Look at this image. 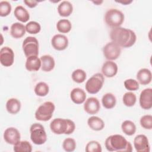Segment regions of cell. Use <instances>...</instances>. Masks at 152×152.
Here are the masks:
<instances>
[{"instance_id": "4fadbf2b", "label": "cell", "mask_w": 152, "mask_h": 152, "mask_svg": "<svg viewBox=\"0 0 152 152\" xmlns=\"http://www.w3.org/2000/svg\"><path fill=\"white\" fill-rule=\"evenodd\" d=\"M139 103L141 107L144 110H149L152 107V88H147L141 92Z\"/></svg>"}, {"instance_id": "9c48e42d", "label": "cell", "mask_w": 152, "mask_h": 152, "mask_svg": "<svg viewBox=\"0 0 152 152\" xmlns=\"http://www.w3.org/2000/svg\"><path fill=\"white\" fill-rule=\"evenodd\" d=\"M103 53L107 61H114L117 59L121 55V48L116 43L110 42L104 46Z\"/></svg>"}, {"instance_id": "44dd1931", "label": "cell", "mask_w": 152, "mask_h": 152, "mask_svg": "<svg viewBox=\"0 0 152 152\" xmlns=\"http://www.w3.org/2000/svg\"><path fill=\"white\" fill-rule=\"evenodd\" d=\"M42 65L41 69L45 72H50L53 69L55 66L54 58L49 55H45L40 58Z\"/></svg>"}, {"instance_id": "1f68e13d", "label": "cell", "mask_w": 152, "mask_h": 152, "mask_svg": "<svg viewBox=\"0 0 152 152\" xmlns=\"http://www.w3.org/2000/svg\"><path fill=\"white\" fill-rule=\"evenodd\" d=\"M71 78L75 83L78 84L82 83L86 80L87 78V74L86 71L82 69H77L72 72Z\"/></svg>"}, {"instance_id": "ab89813d", "label": "cell", "mask_w": 152, "mask_h": 152, "mask_svg": "<svg viewBox=\"0 0 152 152\" xmlns=\"http://www.w3.org/2000/svg\"><path fill=\"white\" fill-rule=\"evenodd\" d=\"M116 2L122 4L123 5H129L132 2V0H130V1L129 0H125V1H116Z\"/></svg>"}, {"instance_id": "6da1fadb", "label": "cell", "mask_w": 152, "mask_h": 152, "mask_svg": "<svg viewBox=\"0 0 152 152\" xmlns=\"http://www.w3.org/2000/svg\"><path fill=\"white\" fill-rule=\"evenodd\" d=\"M110 38L112 42L124 48L132 46L137 40V36L134 31L122 27L113 28L110 32Z\"/></svg>"}, {"instance_id": "cb8c5ba5", "label": "cell", "mask_w": 152, "mask_h": 152, "mask_svg": "<svg viewBox=\"0 0 152 152\" xmlns=\"http://www.w3.org/2000/svg\"><path fill=\"white\" fill-rule=\"evenodd\" d=\"M21 107V102L16 98L9 99L6 103V109L8 113L15 115L20 112Z\"/></svg>"}, {"instance_id": "7a4b0ae2", "label": "cell", "mask_w": 152, "mask_h": 152, "mask_svg": "<svg viewBox=\"0 0 152 152\" xmlns=\"http://www.w3.org/2000/svg\"><path fill=\"white\" fill-rule=\"evenodd\" d=\"M104 145L109 151L131 152L132 151L131 142L120 134H114L107 137Z\"/></svg>"}, {"instance_id": "4dcf8cb0", "label": "cell", "mask_w": 152, "mask_h": 152, "mask_svg": "<svg viewBox=\"0 0 152 152\" xmlns=\"http://www.w3.org/2000/svg\"><path fill=\"white\" fill-rule=\"evenodd\" d=\"M122 102L125 106L132 107L135 105L137 102V96L132 91L126 92L123 95Z\"/></svg>"}, {"instance_id": "8992f818", "label": "cell", "mask_w": 152, "mask_h": 152, "mask_svg": "<svg viewBox=\"0 0 152 152\" xmlns=\"http://www.w3.org/2000/svg\"><path fill=\"white\" fill-rule=\"evenodd\" d=\"M30 139L36 145H42L47 141V134L44 126L39 123L32 124L30 128Z\"/></svg>"}, {"instance_id": "5b68a950", "label": "cell", "mask_w": 152, "mask_h": 152, "mask_svg": "<svg viewBox=\"0 0 152 152\" xmlns=\"http://www.w3.org/2000/svg\"><path fill=\"white\" fill-rule=\"evenodd\" d=\"M55 109V106L53 102H45L36 109L34 113L35 118L39 121H48L52 118Z\"/></svg>"}, {"instance_id": "d4e9b609", "label": "cell", "mask_w": 152, "mask_h": 152, "mask_svg": "<svg viewBox=\"0 0 152 152\" xmlns=\"http://www.w3.org/2000/svg\"><path fill=\"white\" fill-rule=\"evenodd\" d=\"M14 14L15 18L22 23H26L30 18V14L28 11L23 6H17L14 11Z\"/></svg>"}, {"instance_id": "30bf717a", "label": "cell", "mask_w": 152, "mask_h": 152, "mask_svg": "<svg viewBox=\"0 0 152 152\" xmlns=\"http://www.w3.org/2000/svg\"><path fill=\"white\" fill-rule=\"evenodd\" d=\"M14 62L13 50L8 46L2 47L0 50V62L5 67L11 66Z\"/></svg>"}, {"instance_id": "2e32d148", "label": "cell", "mask_w": 152, "mask_h": 152, "mask_svg": "<svg viewBox=\"0 0 152 152\" xmlns=\"http://www.w3.org/2000/svg\"><path fill=\"white\" fill-rule=\"evenodd\" d=\"M101 70L103 76L107 78H112L116 75L118 67L113 61H107L103 63Z\"/></svg>"}, {"instance_id": "d6986e66", "label": "cell", "mask_w": 152, "mask_h": 152, "mask_svg": "<svg viewBox=\"0 0 152 152\" xmlns=\"http://www.w3.org/2000/svg\"><path fill=\"white\" fill-rule=\"evenodd\" d=\"M42 62L38 56H31L27 58L25 67L28 71H37L41 68Z\"/></svg>"}, {"instance_id": "9a60e30c", "label": "cell", "mask_w": 152, "mask_h": 152, "mask_svg": "<svg viewBox=\"0 0 152 152\" xmlns=\"http://www.w3.org/2000/svg\"><path fill=\"white\" fill-rule=\"evenodd\" d=\"M100 109V102L97 98L94 97H88L84 104V109L89 115H94L99 112Z\"/></svg>"}, {"instance_id": "f546056e", "label": "cell", "mask_w": 152, "mask_h": 152, "mask_svg": "<svg viewBox=\"0 0 152 152\" xmlns=\"http://www.w3.org/2000/svg\"><path fill=\"white\" fill-rule=\"evenodd\" d=\"M13 150L15 152H31L32 145L27 141H20L14 145Z\"/></svg>"}, {"instance_id": "ac0fdd59", "label": "cell", "mask_w": 152, "mask_h": 152, "mask_svg": "<svg viewBox=\"0 0 152 152\" xmlns=\"http://www.w3.org/2000/svg\"><path fill=\"white\" fill-rule=\"evenodd\" d=\"M70 98L74 103L77 104H82L86 100V93L81 88H74L71 91Z\"/></svg>"}, {"instance_id": "7402d4cb", "label": "cell", "mask_w": 152, "mask_h": 152, "mask_svg": "<svg viewBox=\"0 0 152 152\" xmlns=\"http://www.w3.org/2000/svg\"><path fill=\"white\" fill-rule=\"evenodd\" d=\"M57 10L60 16L66 17L72 14L73 11V6L69 1H63L58 5Z\"/></svg>"}, {"instance_id": "d6a6232c", "label": "cell", "mask_w": 152, "mask_h": 152, "mask_svg": "<svg viewBox=\"0 0 152 152\" xmlns=\"http://www.w3.org/2000/svg\"><path fill=\"white\" fill-rule=\"evenodd\" d=\"M25 27L26 31L31 34H36L41 30L40 24L38 22L34 21H29L26 24Z\"/></svg>"}, {"instance_id": "f35d334b", "label": "cell", "mask_w": 152, "mask_h": 152, "mask_svg": "<svg viewBox=\"0 0 152 152\" xmlns=\"http://www.w3.org/2000/svg\"><path fill=\"white\" fill-rule=\"evenodd\" d=\"M24 3L29 8H33L37 5L38 2L34 0H24Z\"/></svg>"}, {"instance_id": "74e56055", "label": "cell", "mask_w": 152, "mask_h": 152, "mask_svg": "<svg viewBox=\"0 0 152 152\" xmlns=\"http://www.w3.org/2000/svg\"><path fill=\"white\" fill-rule=\"evenodd\" d=\"M125 88L129 91H136L140 88L138 82L134 79L129 78L126 79L124 82Z\"/></svg>"}, {"instance_id": "8d00e7d4", "label": "cell", "mask_w": 152, "mask_h": 152, "mask_svg": "<svg viewBox=\"0 0 152 152\" xmlns=\"http://www.w3.org/2000/svg\"><path fill=\"white\" fill-rule=\"evenodd\" d=\"M140 123L143 128L151 130L152 129V116L151 115H143L140 118Z\"/></svg>"}, {"instance_id": "52a82bcc", "label": "cell", "mask_w": 152, "mask_h": 152, "mask_svg": "<svg viewBox=\"0 0 152 152\" xmlns=\"http://www.w3.org/2000/svg\"><path fill=\"white\" fill-rule=\"evenodd\" d=\"M104 82V78L102 73H96L86 82L85 88L86 91L92 94L97 93L102 88Z\"/></svg>"}, {"instance_id": "277c9868", "label": "cell", "mask_w": 152, "mask_h": 152, "mask_svg": "<svg viewBox=\"0 0 152 152\" xmlns=\"http://www.w3.org/2000/svg\"><path fill=\"white\" fill-rule=\"evenodd\" d=\"M125 16L124 13L116 8L108 10L104 15V21L106 24L113 28L121 27L124 21Z\"/></svg>"}, {"instance_id": "484cf974", "label": "cell", "mask_w": 152, "mask_h": 152, "mask_svg": "<svg viewBox=\"0 0 152 152\" xmlns=\"http://www.w3.org/2000/svg\"><path fill=\"white\" fill-rule=\"evenodd\" d=\"M102 103L104 108L107 109H111L116 105V97L111 93H107L103 96L102 98Z\"/></svg>"}, {"instance_id": "4316f807", "label": "cell", "mask_w": 152, "mask_h": 152, "mask_svg": "<svg viewBox=\"0 0 152 152\" xmlns=\"http://www.w3.org/2000/svg\"><path fill=\"white\" fill-rule=\"evenodd\" d=\"M121 129L125 135L131 136L135 133L137 128L134 122L130 120H125L121 124Z\"/></svg>"}, {"instance_id": "836d02e7", "label": "cell", "mask_w": 152, "mask_h": 152, "mask_svg": "<svg viewBox=\"0 0 152 152\" xmlns=\"http://www.w3.org/2000/svg\"><path fill=\"white\" fill-rule=\"evenodd\" d=\"M77 144L75 140L72 138H66L62 142V148L66 152L74 151L76 148Z\"/></svg>"}, {"instance_id": "3957f363", "label": "cell", "mask_w": 152, "mask_h": 152, "mask_svg": "<svg viewBox=\"0 0 152 152\" xmlns=\"http://www.w3.org/2000/svg\"><path fill=\"white\" fill-rule=\"evenodd\" d=\"M51 131L57 135L72 134L75 129V124L71 119L64 118H55L50 124Z\"/></svg>"}, {"instance_id": "ffe728a7", "label": "cell", "mask_w": 152, "mask_h": 152, "mask_svg": "<svg viewBox=\"0 0 152 152\" xmlns=\"http://www.w3.org/2000/svg\"><path fill=\"white\" fill-rule=\"evenodd\" d=\"M25 26L19 22L13 23L10 27V34L14 39H20L26 33Z\"/></svg>"}, {"instance_id": "8fae6325", "label": "cell", "mask_w": 152, "mask_h": 152, "mask_svg": "<svg viewBox=\"0 0 152 152\" xmlns=\"http://www.w3.org/2000/svg\"><path fill=\"white\" fill-rule=\"evenodd\" d=\"M134 147L137 152H149L150 145L146 135H137L134 139Z\"/></svg>"}, {"instance_id": "5bb4252c", "label": "cell", "mask_w": 152, "mask_h": 152, "mask_svg": "<svg viewBox=\"0 0 152 152\" xmlns=\"http://www.w3.org/2000/svg\"><path fill=\"white\" fill-rule=\"evenodd\" d=\"M69 41L67 37L62 34L54 35L51 39L52 47L57 50L61 51L66 49L68 46Z\"/></svg>"}, {"instance_id": "f1b7e54d", "label": "cell", "mask_w": 152, "mask_h": 152, "mask_svg": "<svg viewBox=\"0 0 152 152\" xmlns=\"http://www.w3.org/2000/svg\"><path fill=\"white\" fill-rule=\"evenodd\" d=\"M34 91L37 96L45 97L49 93V87L46 83L41 81L36 84Z\"/></svg>"}, {"instance_id": "60d3db41", "label": "cell", "mask_w": 152, "mask_h": 152, "mask_svg": "<svg viewBox=\"0 0 152 152\" xmlns=\"http://www.w3.org/2000/svg\"><path fill=\"white\" fill-rule=\"evenodd\" d=\"M92 2L97 5H100L101 4H102L103 2V1H92Z\"/></svg>"}, {"instance_id": "603a6c76", "label": "cell", "mask_w": 152, "mask_h": 152, "mask_svg": "<svg viewBox=\"0 0 152 152\" xmlns=\"http://www.w3.org/2000/svg\"><path fill=\"white\" fill-rule=\"evenodd\" d=\"M87 125L93 131H99L102 130L105 126L102 119L96 116H92L87 119Z\"/></svg>"}, {"instance_id": "83f0119b", "label": "cell", "mask_w": 152, "mask_h": 152, "mask_svg": "<svg viewBox=\"0 0 152 152\" xmlns=\"http://www.w3.org/2000/svg\"><path fill=\"white\" fill-rule=\"evenodd\" d=\"M56 28L61 33H67L72 28V24L68 19H61L56 23Z\"/></svg>"}, {"instance_id": "d590c367", "label": "cell", "mask_w": 152, "mask_h": 152, "mask_svg": "<svg viewBox=\"0 0 152 152\" xmlns=\"http://www.w3.org/2000/svg\"><path fill=\"white\" fill-rule=\"evenodd\" d=\"M12 7L11 4L7 1H2L0 2V16L6 17L11 12Z\"/></svg>"}, {"instance_id": "e575fe53", "label": "cell", "mask_w": 152, "mask_h": 152, "mask_svg": "<svg viewBox=\"0 0 152 152\" xmlns=\"http://www.w3.org/2000/svg\"><path fill=\"white\" fill-rule=\"evenodd\" d=\"M86 152H102V148L101 144L97 141H90L86 145Z\"/></svg>"}, {"instance_id": "e0dca14e", "label": "cell", "mask_w": 152, "mask_h": 152, "mask_svg": "<svg viewBox=\"0 0 152 152\" xmlns=\"http://www.w3.org/2000/svg\"><path fill=\"white\" fill-rule=\"evenodd\" d=\"M137 81L142 85H147L150 84L152 80V74L151 71L145 68L138 70L137 73Z\"/></svg>"}, {"instance_id": "ba28073f", "label": "cell", "mask_w": 152, "mask_h": 152, "mask_svg": "<svg viewBox=\"0 0 152 152\" xmlns=\"http://www.w3.org/2000/svg\"><path fill=\"white\" fill-rule=\"evenodd\" d=\"M39 42L35 37L28 36L23 42L22 49L25 56L28 58L31 56H38Z\"/></svg>"}, {"instance_id": "7c38bea8", "label": "cell", "mask_w": 152, "mask_h": 152, "mask_svg": "<svg viewBox=\"0 0 152 152\" xmlns=\"http://www.w3.org/2000/svg\"><path fill=\"white\" fill-rule=\"evenodd\" d=\"M4 139L5 142L11 145H15L20 141V131L14 127L7 128L4 132Z\"/></svg>"}]
</instances>
